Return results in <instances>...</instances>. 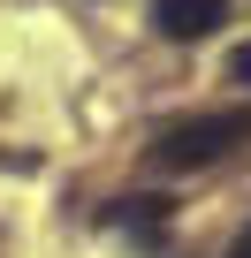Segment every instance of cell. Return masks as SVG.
Instances as JSON below:
<instances>
[{
	"label": "cell",
	"instance_id": "1",
	"mask_svg": "<svg viewBox=\"0 0 251 258\" xmlns=\"http://www.w3.org/2000/svg\"><path fill=\"white\" fill-rule=\"evenodd\" d=\"M236 137H251V114H198V121H175L168 137L153 145L160 167H206L213 152H228Z\"/></svg>",
	"mask_w": 251,
	"mask_h": 258
},
{
	"label": "cell",
	"instance_id": "2",
	"mask_svg": "<svg viewBox=\"0 0 251 258\" xmlns=\"http://www.w3.org/2000/svg\"><path fill=\"white\" fill-rule=\"evenodd\" d=\"M221 16H228V0H153V23L168 31V38H206V31H221Z\"/></svg>",
	"mask_w": 251,
	"mask_h": 258
},
{
	"label": "cell",
	"instance_id": "3",
	"mask_svg": "<svg viewBox=\"0 0 251 258\" xmlns=\"http://www.w3.org/2000/svg\"><path fill=\"white\" fill-rule=\"evenodd\" d=\"M228 76H236V84H251V38H243V46L228 53Z\"/></svg>",
	"mask_w": 251,
	"mask_h": 258
},
{
	"label": "cell",
	"instance_id": "4",
	"mask_svg": "<svg viewBox=\"0 0 251 258\" xmlns=\"http://www.w3.org/2000/svg\"><path fill=\"white\" fill-rule=\"evenodd\" d=\"M228 258H251V228H243V235H236V250H228Z\"/></svg>",
	"mask_w": 251,
	"mask_h": 258
}]
</instances>
